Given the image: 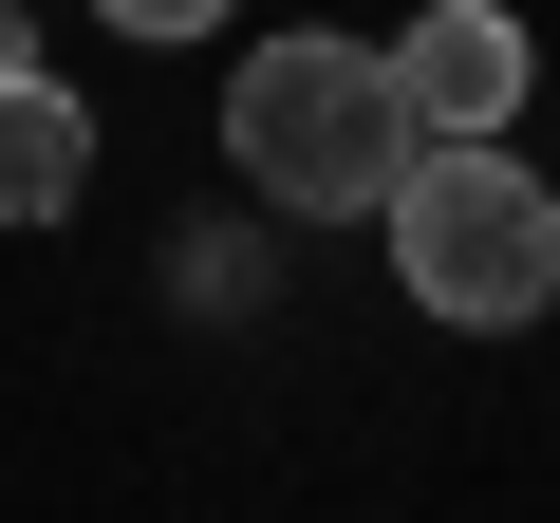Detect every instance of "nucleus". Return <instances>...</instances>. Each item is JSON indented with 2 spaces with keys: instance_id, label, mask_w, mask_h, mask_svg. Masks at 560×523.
<instances>
[{
  "instance_id": "nucleus-5",
  "label": "nucleus",
  "mask_w": 560,
  "mask_h": 523,
  "mask_svg": "<svg viewBox=\"0 0 560 523\" xmlns=\"http://www.w3.org/2000/svg\"><path fill=\"white\" fill-rule=\"evenodd\" d=\"M224 0H113V38H206Z\"/></svg>"
},
{
  "instance_id": "nucleus-3",
  "label": "nucleus",
  "mask_w": 560,
  "mask_h": 523,
  "mask_svg": "<svg viewBox=\"0 0 560 523\" xmlns=\"http://www.w3.org/2000/svg\"><path fill=\"white\" fill-rule=\"evenodd\" d=\"M523 94H541V57H523L504 0H430V20L393 38V113L411 131H523Z\"/></svg>"
},
{
  "instance_id": "nucleus-4",
  "label": "nucleus",
  "mask_w": 560,
  "mask_h": 523,
  "mask_svg": "<svg viewBox=\"0 0 560 523\" xmlns=\"http://www.w3.org/2000/svg\"><path fill=\"white\" fill-rule=\"evenodd\" d=\"M75 187H94V113H75V75L0 57V224H75Z\"/></svg>"
},
{
  "instance_id": "nucleus-1",
  "label": "nucleus",
  "mask_w": 560,
  "mask_h": 523,
  "mask_svg": "<svg viewBox=\"0 0 560 523\" xmlns=\"http://www.w3.org/2000/svg\"><path fill=\"white\" fill-rule=\"evenodd\" d=\"M374 224H393V281L430 318H467V337H504V318L560 300V206H541V168L504 131H411V168H393Z\"/></svg>"
},
{
  "instance_id": "nucleus-2",
  "label": "nucleus",
  "mask_w": 560,
  "mask_h": 523,
  "mask_svg": "<svg viewBox=\"0 0 560 523\" xmlns=\"http://www.w3.org/2000/svg\"><path fill=\"white\" fill-rule=\"evenodd\" d=\"M224 150H243L261 206H300V224H374L393 168H411L393 57H374V38H261L243 94H224Z\"/></svg>"
}]
</instances>
